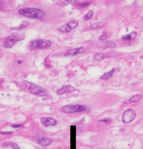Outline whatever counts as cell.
I'll return each instance as SVG.
<instances>
[{
	"label": "cell",
	"mask_w": 143,
	"mask_h": 149,
	"mask_svg": "<svg viewBox=\"0 0 143 149\" xmlns=\"http://www.w3.org/2000/svg\"><path fill=\"white\" fill-rule=\"evenodd\" d=\"M107 32L106 31H104L103 32V34H102V35L99 37V39L101 40H104V39H106L107 38Z\"/></svg>",
	"instance_id": "obj_23"
},
{
	"label": "cell",
	"mask_w": 143,
	"mask_h": 149,
	"mask_svg": "<svg viewBox=\"0 0 143 149\" xmlns=\"http://www.w3.org/2000/svg\"><path fill=\"white\" fill-rule=\"evenodd\" d=\"M137 35V32L136 31H133L131 33H129L128 34H126L123 35L122 37V40L124 41H127V40H130L133 39H134Z\"/></svg>",
	"instance_id": "obj_14"
},
{
	"label": "cell",
	"mask_w": 143,
	"mask_h": 149,
	"mask_svg": "<svg viewBox=\"0 0 143 149\" xmlns=\"http://www.w3.org/2000/svg\"><path fill=\"white\" fill-rule=\"evenodd\" d=\"M11 126L12 128H20V127L23 126V124H13V125H11Z\"/></svg>",
	"instance_id": "obj_26"
},
{
	"label": "cell",
	"mask_w": 143,
	"mask_h": 149,
	"mask_svg": "<svg viewBox=\"0 0 143 149\" xmlns=\"http://www.w3.org/2000/svg\"><path fill=\"white\" fill-rule=\"evenodd\" d=\"M136 116L137 113L134 110L132 109H127L122 115V121L124 124H129L136 119Z\"/></svg>",
	"instance_id": "obj_6"
},
{
	"label": "cell",
	"mask_w": 143,
	"mask_h": 149,
	"mask_svg": "<svg viewBox=\"0 0 143 149\" xmlns=\"http://www.w3.org/2000/svg\"><path fill=\"white\" fill-rule=\"evenodd\" d=\"M25 39V35L22 33H13L9 35L4 40L3 46L5 49L12 48L18 42Z\"/></svg>",
	"instance_id": "obj_3"
},
{
	"label": "cell",
	"mask_w": 143,
	"mask_h": 149,
	"mask_svg": "<svg viewBox=\"0 0 143 149\" xmlns=\"http://www.w3.org/2000/svg\"><path fill=\"white\" fill-rule=\"evenodd\" d=\"M115 70L114 68H112L110 71L105 73L104 74L102 75L100 77V79H103V80H108V79H110L113 76V75L115 72Z\"/></svg>",
	"instance_id": "obj_15"
},
{
	"label": "cell",
	"mask_w": 143,
	"mask_h": 149,
	"mask_svg": "<svg viewBox=\"0 0 143 149\" xmlns=\"http://www.w3.org/2000/svg\"><path fill=\"white\" fill-rule=\"evenodd\" d=\"M58 30L60 31L63 32H69L72 29L71 27V26L69 25V23H66V24H65V25H63L62 26H60L58 28Z\"/></svg>",
	"instance_id": "obj_16"
},
{
	"label": "cell",
	"mask_w": 143,
	"mask_h": 149,
	"mask_svg": "<svg viewBox=\"0 0 143 149\" xmlns=\"http://www.w3.org/2000/svg\"><path fill=\"white\" fill-rule=\"evenodd\" d=\"M41 123L46 127L49 126H55L57 124V120L52 117H43L40 119Z\"/></svg>",
	"instance_id": "obj_7"
},
{
	"label": "cell",
	"mask_w": 143,
	"mask_h": 149,
	"mask_svg": "<svg viewBox=\"0 0 143 149\" xmlns=\"http://www.w3.org/2000/svg\"><path fill=\"white\" fill-rule=\"evenodd\" d=\"M108 56L107 54L104 53H99L96 54L94 56V59L96 61H100L101 60H103L106 58H107Z\"/></svg>",
	"instance_id": "obj_18"
},
{
	"label": "cell",
	"mask_w": 143,
	"mask_h": 149,
	"mask_svg": "<svg viewBox=\"0 0 143 149\" xmlns=\"http://www.w3.org/2000/svg\"><path fill=\"white\" fill-rule=\"evenodd\" d=\"M23 84L29 92L34 95L39 97H45L48 95V93L45 89L27 80H24Z\"/></svg>",
	"instance_id": "obj_2"
},
{
	"label": "cell",
	"mask_w": 143,
	"mask_h": 149,
	"mask_svg": "<svg viewBox=\"0 0 143 149\" xmlns=\"http://www.w3.org/2000/svg\"><path fill=\"white\" fill-rule=\"evenodd\" d=\"M86 48L84 46L75 48L69 50L65 54V56H74L80 53H83L85 52Z\"/></svg>",
	"instance_id": "obj_9"
},
{
	"label": "cell",
	"mask_w": 143,
	"mask_h": 149,
	"mask_svg": "<svg viewBox=\"0 0 143 149\" xmlns=\"http://www.w3.org/2000/svg\"><path fill=\"white\" fill-rule=\"evenodd\" d=\"M107 25L106 23L104 22H97L96 23L93 24L90 28L93 30H96V29H98V28H100L102 27H104Z\"/></svg>",
	"instance_id": "obj_17"
},
{
	"label": "cell",
	"mask_w": 143,
	"mask_h": 149,
	"mask_svg": "<svg viewBox=\"0 0 143 149\" xmlns=\"http://www.w3.org/2000/svg\"><path fill=\"white\" fill-rule=\"evenodd\" d=\"M30 24V22L27 20H25L23 22H22L21 23H20L19 26L14 27H11V29L12 30H21L26 27H27Z\"/></svg>",
	"instance_id": "obj_13"
},
{
	"label": "cell",
	"mask_w": 143,
	"mask_h": 149,
	"mask_svg": "<svg viewBox=\"0 0 143 149\" xmlns=\"http://www.w3.org/2000/svg\"><path fill=\"white\" fill-rule=\"evenodd\" d=\"M112 121V120L110 119H103V120H99V122H101V123H104L106 124H108L110 123H111V122Z\"/></svg>",
	"instance_id": "obj_22"
},
{
	"label": "cell",
	"mask_w": 143,
	"mask_h": 149,
	"mask_svg": "<svg viewBox=\"0 0 143 149\" xmlns=\"http://www.w3.org/2000/svg\"><path fill=\"white\" fill-rule=\"evenodd\" d=\"M93 16V12L92 11H89L86 15H85L84 19L85 20H89Z\"/></svg>",
	"instance_id": "obj_20"
},
{
	"label": "cell",
	"mask_w": 143,
	"mask_h": 149,
	"mask_svg": "<svg viewBox=\"0 0 143 149\" xmlns=\"http://www.w3.org/2000/svg\"><path fill=\"white\" fill-rule=\"evenodd\" d=\"M10 146L12 147L13 149H20V147H19L16 143H10Z\"/></svg>",
	"instance_id": "obj_24"
},
{
	"label": "cell",
	"mask_w": 143,
	"mask_h": 149,
	"mask_svg": "<svg viewBox=\"0 0 143 149\" xmlns=\"http://www.w3.org/2000/svg\"><path fill=\"white\" fill-rule=\"evenodd\" d=\"M25 62H26V60L24 57H18L15 60L13 65L15 67H20L24 66Z\"/></svg>",
	"instance_id": "obj_11"
},
{
	"label": "cell",
	"mask_w": 143,
	"mask_h": 149,
	"mask_svg": "<svg viewBox=\"0 0 143 149\" xmlns=\"http://www.w3.org/2000/svg\"><path fill=\"white\" fill-rule=\"evenodd\" d=\"M62 110L66 113H75L88 111L86 106L83 105H67L63 106Z\"/></svg>",
	"instance_id": "obj_5"
},
{
	"label": "cell",
	"mask_w": 143,
	"mask_h": 149,
	"mask_svg": "<svg viewBox=\"0 0 143 149\" xmlns=\"http://www.w3.org/2000/svg\"><path fill=\"white\" fill-rule=\"evenodd\" d=\"M141 98V96L140 94H136L133 95L132 97H130V98H129L128 99L126 100L125 101H124V103L125 104H129V103H135V102H138Z\"/></svg>",
	"instance_id": "obj_12"
},
{
	"label": "cell",
	"mask_w": 143,
	"mask_h": 149,
	"mask_svg": "<svg viewBox=\"0 0 143 149\" xmlns=\"http://www.w3.org/2000/svg\"><path fill=\"white\" fill-rule=\"evenodd\" d=\"M13 134V131H1L0 132V134L3 135H8Z\"/></svg>",
	"instance_id": "obj_25"
},
{
	"label": "cell",
	"mask_w": 143,
	"mask_h": 149,
	"mask_svg": "<svg viewBox=\"0 0 143 149\" xmlns=\"http://www.w3.org/2000/svg\"><path fill=\"white\" fill-rule=\"evenodd\" d=\"M37 142L38 144L41 145V146L46 147L49 146L52 143V140L46 137H41L37 139Z\"/></svg>",
	"instance_id": "obj_10"
},
{
	"label": "cell",
	"mask_w": 143,
	"mask_h": 149,
	"mask_svg": "<svg viewBox=\"0 0 143 149\" xmlns=\"http://www.w3.org/2000/svg\"><path fill=\"white\" fill-rule=\"evenodd\" d=\"M76 90V89L72 86L71 85H63L62 87L57 90L56 93L59 95H63L69 93H72Z\"/></svg>",
	"instance_id": "obj_8"
},
{
	"label": "cell",
	"mask_w": 143,
	"mask_h": 149,
	"mask_svg": "<svg viewBox=\"0 0 143 149\" xmlns=\"http://www.w3.org/2000/svg\"><path fill=\"white\" fill-rule=\"evenodd\" d=\"M18 14L26 17L38 20L43 19L46 15L45 12L42 9L33 7H26L20 9L18 11Z\"/></svg>",
	"instance_id": "obj_1"
},
{
	"label": "cell",
	"mask_w": 143,
	"mask_h": 149,
	"mask_svg": "<svg viewBox=\"0 0 143 149\" xmlns=\"http://www.w3.org/2000/svg\"><path fill=\"white\" fill-rule=\"evenodd\" d=\"M92 3V1H85L84 3L77 4V5L80 8H85V7H88Z\"/></svg>",
	"instance_id": "obj_19"
},
{
	"label": "cell",
	"mask_w": 143,
	"mask_h": 149,
	"mask_svg": "<svg viewBox=\"0 0 143 149\" xmlns=\"http://www.w3.org/2000/svg\"></svg>",
	"instance_id": "obj_27"
},
{
	"label": "cell",
	"mask_w": 143,
	"mask_h": 149,
	"mask_svg": "<svg viewBox=\"0 0 143 149\" xmlns=\"http://www.w3.org/2000/svg\"><path fill=\"white\" fill-rule=\"evenodd\" d=\"M52 45L51 41L44 39H37L30 42L29 48L31 50H41L49 48Z\"/></svg>",
	"instance_id": "obj_4"
},
{
	"label": "cell",
	"mask_w": 143,
	"mask_h": 149,
	"mask_svg": "<svg viewBox=\"0 0 143 149\" xmlns=\"http://www.w3.org/2000/svg\"><path fill=\"white\" fill-rule=\"evenodd\" d=\"M69 24L71 26L72 29H74V28H75V27H76L78 26V23L76 22V21L72 20V21H71V22H70V23H69Z\"/></svg>",
	"instance_id": "obj_21"
}]
</instances>
